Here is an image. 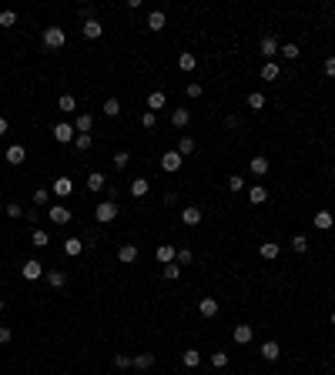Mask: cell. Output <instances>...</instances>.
Instances as JSON below:
<instances>
[{"label":"cell","instance_id":"cell-61","mask_svg":"<svg viewBox=\"0 0 335 375\" xmlns=\"http://www.w3.org/2000/svg\"><path fill=\"white\" fill-rule=\"evenodd\" d=\"M0 80H4V77H0Z\"/></svg>","mask_w":335,"mask_h":375},{"label":"cell","instance_id":"cell-8","mask_svg":"<svg viewBox=\"0 0 335 375\" xmlns=\"http://www.w3.org/2000/svg\"><path fill=\"white\" fill-rule=\"evenodd\" d=\"M47 218H50V224H67V221H71V211H67L64 205H50Z\"/></svg>","mask_w":335,"mask_h":375},{"label":"cell","instance_id":"cell-33","mask_svg":"<svg viewBox=\"0 0 335 375\" xmlns=\"http://www.w3.org/2000/svg\"><path fill=\"white\" fill-rule=\"evenodd\" d=\"M161 275H164V281H178V278H181V265H178V262L164 265V272H161Z\"/></svg>","mask_w":335,"mask_h":375},{"label":"cell","instance_id":"cell-12","mask_svg":"<svg viewBox=\"0 0 335 375\" xmlns=\"http://www.w3.org/2000/svg\"><path fill=\"white\" fill-rule=\"evenodd\" d=\"M80 34L88 40H97L104 34V27H101V20H84V24H80Z\"/></svg>","mask_w":335,"mask_h":375},{"label":"cell","instance_id":"cell-58","mask_svg":"<svg viewBox=\"0 0 335 375\" xmlns=\"http://www.w3.org/2000/svg\"><path fill=\"white\" fill-rule=\"evenodd\" d=\"M328 322H332V325H335V311H332V315H328Z\"/></svg>","mask_w":335,"mask_h":375},{"label":"cell","instance_id":"cell-39","mask_svg":"<svg viewBox=\"0 0 335 375\" xmlns=\"http://www.w3.org/2000/svg\"><path fill=\"white\" fill-rule=\"evenodd\" d=\"M228 191H232V194L245 191V178H241V175H232V178H228Z\"/></svg>","mask_w":335,"mask_h":375},{"label":"cell","instance_id":"cell-14","mask_svg":"<svg viewBox=\"0 0 335 375\" xmlns=\"http://www.w3.org/2000/svg\"><path fill=\"white\" fill-rule=\"evenodd\" d=\"M91 128H94V114H77L74 118V131L77 134H91Z\"/></svg>","mask_w":335,"mask_h":375},{"label":"cell","instance_id":"cell-3","mask_svg":"<svg viewBox=\"0 0 335 375\" xmlns=\"http://www.w3.org/2000/svg\"><path fill=\"white\" fill-rule=\"evenodd\" d=\"M50 134H54V141L71 144L74 137H77V131H74V124H64V121H61V124H54V131H50Z\"/></svg>","mask_w":335,"mask_h":375},{"label":"cell","instance_id":"cell-11","mask_svg":"<svg viewBox=\"0 0 335 375\" xmlns=\"http://www.w3.org/2000/svg\"><path fill=\"white\" fill-rule=\"evenodd\" d=\"M118 262H124V265L137 262V245H134V241H128V245H121V248H118Z\"/></svg>","mask_w":335,"mask_h":375},{"label":"cell","instance_id":"cell-48","mask_svg":"<svg viewBox=\"0 0 335 375\" xmlns=\"http://www.w3.org/2000/svg\"><path fill=\"white\" fill-rule=\"evenodd\" d=\"M17 24V14L14 10H4V14H0V27H14Z\"/></svg>","mask_w":335,"mask_h":375},{"label":"cell","instance_id":"cell-44","mask_svg":"<svg viewBox=\"0 0 335 375\" xmlns=\"http://www.w3.org/2000/svg\"><path fill=\"white\" fill-rule=\"evenodd\" d=\"M211 365H215V368H225V365H228V352H221V349L211 352Z\"/></svg>","mask_w":335,"mask_h":375},{"label":"cell","instance_id":"cell-35","mask_svg":"<svg viewBox=\"0 0 335 375\" xmlns=\"http://www.w3.org/2000/svg\"><path fill=\"white\" fill-rule=\"evenodd\" d=\"M248 107H252V111H262V107H265V94H262V91H252V94H248Z\"/></svg>","mask_w":335,"mask_h":375},{"label":"cell","instance_id":"cell-41","mask_svg":"<svg viewBox=\"0 0 335 375\" xmlns=\"http://www.w3.org/2000/svg\"><path fill=\"white\" fill-rule=\"evenodd\" d=\"M50 245V235L40 232V228H34V248H47Z\"/></svg>","mask_w":335,"mask_h":375},{"label":"cell","instance_id":"cell-56","mask_svg":"<svg viewBox=\"0 0 335 375\" xmlns=\"http://www.w3.org/2000/svg\"><path fill=\"white\" fill-rule=\"evenodd\" d=\"M0 134H7V118H0Z\"/></svg>","mask_w":335,"mask_h":375},{"label":"cell","instance_id":"cell-23","mask_svg":"<svg viewBox=\"0 0 335 375\" xmlns=\"http://www.w3.org/2000/svg\"><path fill=\"white\" fill-rule=\"evenodd\" d=\"M131 194H134V198H144V194L151 191V184H148V178H134V181H131V188H128Z\"/></svg>","mask_w":335,"mask_h":375},{"label":"cell","instance_id":"cell-43","mask_svg":"<svg viewBox=\"0 0 335 375\" xmlns=\"http://www.w3.org/2000/svg\"><path fill=\"white\" fill-rule=\"evenodd\" d=\"M128 164H131V154L128 151H118V154H114V168H118V171H124Z\"/></svg>","mask_w":335,"mask_h":375},{"label":"cell","instance_id":"cell-32","mask_svg":"<svg viewBox=\"0 0 335 375\" xmlns=\"http://www.w3.org/2000/svg\"><path fill=\"white\" fill-rule=\"evenodd\" d=\"M292 251H295V255H305V251H309V238H305V235H292Z\"/></svg>","mask_w":335,"mask_h":375},{"label":"cell","instance_id":"cell-53","mask_svg":"<svg viewBox=\"0 0 335 375\" xmlns=\"http://www.w3.org/2000/svg\"><path fill=\"white\" fill-rule=\"evenodd\" d=\"M10 338H14V332H10V328H7V325H0V345H7V342H10Z\"/></svg>","mask_w":335,"mask_h":375},{"label":"cell","instance_id":"cell-4","mask_svg":"<svg viewBox=\"0 0 335 375\" xmlns=\"http://www.w3.org/2000/svg\"><path fill=\"white\" fill-rule=\"evenodd\" d=\"M181 164H184V158H181L178 151H164V154H161V168H164L168 175H175Z\"/></svg>","mask_w":335,"mask_h":375},{"label":"cell","instance_id":"cell-59","mask_svg":"<svg viewBox=\"0 0 335 375\" xmlns=\"http://www.w3.org/2000/svg\"><path fill=\"white\" fill-rule=\"evenodd\" d=\"M0 208H4V201H0Z\"/></svg>","mask_w":335,"mask_h":375},{"label":"cell","instance_id":"cell-36","mask_svg":"<svg viewBox=\"0 0 335 375\" xmlns=\"http://www.w3.org/2000/svg\"><path fill=\"white\" fill-rule=\"evenodd\" d=\"M61 111H64V114H74V111H77V101H74V94H61Z\"/></svg>","mask_w":335,"mask_h":375},{"label":"cell","instance_id":"cell-7","mask_svg":"<svg viewBox=\"0 0 335 375\" xmlns=\"http://www.w3.org/2000/svg\"><path fill=\"white\" fill-rule=\"evenodd\" d=\"M258 50H262V57H265V64H268V61H275V54H278V40L275 37H262V44H258Z\"/></svg>","mask_w":335,"mask_h":375},{"label":"cell","instance_id":"cell-21","mask_svg":"<svg viewBox=\"0 0 335 375\" xmlns=\"http://www.w3.org/2000/svg\"><path fill=\"white\" fill-rule=\"evenodd\" d=\"M44 278H47V285H50V288H64V285H67V275H64V272H57V268L44 272Z\"/></svg>","mask_w":335,"mask_h":375},{"label":"cell","instance_id":"cell-13","mask_svg":"<svg viewBox=\"0 0 335 375\" xmlns=\"http://www.w3.org/2000/svg\"><path fill=\"white\" fill-rule=\"evenodd\" d=\"M181 224H188V228H194V224H201V208H181Z\"/></svg>","mask_w":335,"mask_h":375},{"label":"cell","instance_id":"cell-29","mask_svg":"<svg viewBox=\"0 0 335 375\" xmlns=\"http://www.w3.org/2000/svg\"><path fill=\"white\" fill-rule=\"evenodd\" d=\"M88 191H104V175L101 171H91L88 175Z\"/></svg>","mask_w":335,"mask_h":375},{"label":"cell","instance_id":"cell-1","mask_svg":"<svg viewBox=\"0 0 335 375\" xmlns=\"http://www.w3.org/2000/svg\"><path fill=\"white\" fill-rule=\"evenodd\" d=\"M64 44H67L64 27H44V47L47 50H61Z\"/></svg>","mask_w":335,"mask_h":375},{"label":"cell","instance_id":"cell-40","mask_svg":"<svg viewBox=\"0 0 335 375\" xmlns=\"http://www.w3.org/2000/svg\"><path fill=\"white\" fill-rule=\"evenodd\" d=\"M178 154H194V137H181V141H178Z\"/></svg>","mask_w":335,"mask_h":375},{"label":"cell","instance_id":"cell-17","mask_svg":"<svg viewBox=\"0 0 335 375\" xmlns=\"http://www.w3.org/2000/svg\"><path fill=\"white\" fill-rule=\"evenodd\" d=\"M181 365L184 368H198L201 365V352L198 349H184L181 352Z\"/></svg>","mask_w":335,"mask_h":375},{"label":"cell","instance_id":"cell-2","mask_svg":"<svg viewBox=\"0 0 335 375\" xmlns=\"http://www.w3.org/2000/svg\"><path fill=\"white\" fill-rule=\"evenodd\" d=\"M94 218H97L101 224L114 221V218H118V201H101V205H97V211H94Z\"/></svg>","mask_w":335,"mask_h":375},{"label":"cell","instance_id":"cell-52","mask_svg":"<svg viewBox=\"0 0 335 375\" xmlns=\"http://www.w3.org/2000/svg\"><path fill=\"white\" fill-rule=\"evenodd\" d=\"M80 17H84V20H94V4H84V7L77 10Z\"/></svg>","mask_w":335,"mask_h":375},{"label":"cell","instance_id":"cell-42","mask_svg":"<svg viewBox=\"0 0 335 375\" xmlns=\"http://www.w3.org/2000/svg\"><path fill=\"white\" fill-rule=\"evenodd\" d=\"M91 144H94V137H91V134H77V137H74V148H77V151H88Z\"/></svg>","mask_w":335,"mask_h":375},{"label":"cell","instance_id":"cell-51","mask_svg":"<svg viewBox=\"0 0 335 375\" xmlns=\"http://www.w3.org/2000/svg\"><path fill=\"white\" fill-rule=\"evenodd\" d=\"M7 218H24V208L17 205V201H10V205H7Z\"/></svg>","mask_w":335,"mask_h":375},{"label":"cell","instance_id":"cell-37","mask_svg":"<svg viewBox=\"0 0 335 375\" xmlns=\"http://www.w3.org/2000/svg\"><path fill=\"white\" fill-rule=\"evenodd\" d=\"M175 262L181 265V268H184V265H191L194 262V251H191V248H178V258H175Z\"/></svg>","mask_w":335,"mask_h":375},{"label":"cell","instance_id":"cell-47","mask_svg":"<svg viewBox=\"0 0 335 375\" xmlns=\"http://www.w3.org/2000/svg\"><path fill=\"white\" fill-rule=\"evenodd\" d=\"M278 54H282V57H285V61H295V57H298V54H302V50H298V44H285V47H282V50H278Z\"/></svg>","mask_w":335,"mask_h":375},{"label":"cell","instance_id":"cell-19","mask_svg":"<svg viewBox=\"0 0 335 375\" xmlns=\"http://www.w3.org/2000/svg\"><path fill=\"white\" fill-rule=\"evenodd\" d=\"M312 221H315V228H319V232H328V228L335 224V215H328V211H315V218H312Z\"/></svg>","mask_w":335,"mask_h":375},{"label":"cell","instance_id":"cell-27","mask_svg":"<svg viewBox=\"0 0 335 375\" xmlns=\"http://www.w3.org/2000/svg\"><path fill=\"white\" fill-rule=\"evenodd\" d=\"M278 251H282L278 241H262V248H258V255L268 258V262H271V258H278Z\"/></svg>","mask_w":335,"mask_h":375},{"label":"cell","instance_id":"cell-25","mask_svg":"<svg viewBox=\"0 0 335 375\" xmlns=\"http://www.w3.org/2000/svg\"><path fill=\"white\" fill-rule=\"evenodd\" d=\"M258 352H262V359H265V362H275V359H278V355H282L278 342H265V345H262V349H258Z\"/></svg>","mask_w":335,"mask_h":375},{"label":"cell","instance_id":"cell-34","mask_svg":"<svg viewBox=\"0 0 335 375\" xmlns=\"http://www.w3.org/2000/svg\"><path fill=\"white\" fill-rule=\"evenodd\" d=\"M151 365H154V355H151V352H141V355L134 359V368H141V372H148Z\"/></svg>","mask_w":335,"mask_h":375},{"label":"cell","instance_id":"cell-9","mask_svg":"<svg viewBox=\"0 0 335 375\" xmlns=\"http://www.w3.org/2000/svg\"><path fill=\"white\" fill-rule=\"evenodd\" d=\"M20 275H24L27 281H37L40 275H44V265H40L37 258H31V262H24V268H20Z\"/></svg>","mask_w":335,"mask_h":375},{"label":"cell","instance_id":"cell-10","mask_svg":"<svg viewBox=\"0 0 335 375\" xmlns=\"http://www.w3.org/2000/svg\"><path fill=\"white\" fill-rule=\"evenodd\" d=\"M154 258H158L161 265H171L178 258V248L171 245V241H168V245H158V251H154Z\"/></svg>","mask_w":335,"mask_h":375},{"label":"cell","instance_id":"cell-30","mask_svg":"<svg viewBox=\"0 0 335 375\" xmlns=\"http://www.w3.org/2000/svg\"><path fill=\"white\" fill-rule=\"evenodd\" d=\"M64 251H67L71 258H77L80 251H84V241H80V238H67V241H64Z\"/></svg>","mask_w":335,"mask_h":375},{"label":"cell","instance_id":"cell-16","mask_svg":"<svg viewBox=\"0 0 335 375\" xmlns=\"http://www.w3.org/2000/svg\"><path fill=\"white\" fill-rule=\"evenodd\" d=\"M198 311H201V319H215L218 315V298H201Z\"/></svg>","mask_w":335,"mask_h":375},{"label":"cell","instance_id":"cell-26","mask_svg":"<svg viewBox=\"0 0 335 375\" xmlns=\"http://www.w3.org/2000/svg\"><path fill=\"white\" fill-rule=\"evenodd\" d=\"M248 168H252V175H268V158H262V154H258V158H252L248 161Z\"/></svg>","mask_w":335,"mask_h":375},{"label":"cell","instance_id":"cell-18","mask_svg":"<svg viewBox=\"0 0 335 375\" xmlns=\"http://www.w3.org/2000/svg\"><path fill=\"white\" fill-rule=\"evenodd\" d=\"M27 151H24V144H10L7 148V164H24Z\"/></svg>","mask_w":335,"mask_h":375},{"label":"cell","instance_id":"cell-46","mask_svg":"<svg viewBox=\"0 0 335 375\" xmlns=\"http://www.w3.org/2000/svg\"><path fill=\"white\" fill-rule=\"evenodd\" d=\"M154 124H158V114L144 111V114H141V128H144V131H154Z\"/></svg>","mask_w":335,"mask_h":375},{"label":"cell","instance_id":"cell-60","mask_svg":"<svg viewBox=\"0 0 335 375\" xmlns=\"http://www.w3.org/2000/svg\"><path fill=\"white\" fill-rule=\"evenodd\" d=\"M332 178H335V171H332Z\"/></svg>","mask_w":335,"mask_h":375},{"label":"cell","instance_id":"cell-50","mask_svg":"<svg viewBox=\"0 0 335 375\" xmlns=\"http://www.w3.org/2000/svg\"><path fill=\"white\" fill-rule=\"evenodd\" d=\"M47 198H50L47 188H37V191H34V205H47Z\"/></svg>","mask_w":335,"mask_h":375},{"label":"cell","instance_id":"cell-45","mask_svg":"<svg viewBox=\"0 0 335 375\" xmlns=\"http://www.w3.org/2000/svg\"><path fill=\"white\" fill-rule=\"evenodd\" d=\"M131 365H134V359H128L124 352H118V355H114V368H121V372H124V368H131Z\"/></svg>","mask_w":335,"mask_h":375},{"label":"cell","instance_id":"cell-5","mask_svg":"<svg viewBox=\"0 0 335 375\" xmlns=\"http://www.w3.org/2000/svg\"><path fill=\"white\" fill-rule=\"evenodd\" d=\"M50 191H54L57 198H71V194H74V181H71L67 175H61L54 184H50Z\"/></svg>","mask_w":335,"mask_h":375},{"label":"cell","instance_id":"cell-55","mask_svg":"<svg viewBox=\"0 0 335 375\" xmlns=\"http://www.w3.org/2000/svg\"><path fill=\"white\" fill-rule=\"evenodd\" d=\"M164 205H168V208H175V205H178V194H175V191H168V194H164Z\"/></svg>","mask_w":335,"mask_h":375},{"label":"cell","instance_id":"cell-57","mask_svg":"<svg viewBox=\"0 0 335 375\" xmlns=\"http://www.w3.org/2000/svg\"><path fill=\"white\" fill-rule=\"evenodd\" d=\"M4 308H7V298H4V295H0V311H4Z\"/></svg>","mask_w":335,"mask_h":375},{"label":"cell","instance_id":"cell-24","mask_svg":"<svg viewBox=\"0 0 335 375\" xmlns=\"http://www.w3.org/2000/svg\"><path fill=\"white\" fill-rule=\"evenodd\" d=\"M248 201H252V205H265V201H268V188H262V184L248 188Z\"/></svg>","mask_w":335,"mask_h":375},{"label":"cell","instance_id":"cell-31","mask_svg":"<svg viewBox=\"0 0 335 375\" xmlns=\"http://www.w3.org/2000/svg\"><path fill=\"white\" fill-rule=\"evenodd\" d=\"M101 111L107 114V118H118V114H121V101H118V97H107V101H104V107H101Z\"/></svg>","mask_w":335,"mask_h":375},{"label":"cell","instance_id":"cell-54","mask_svg":"<svg viewBox=\"0 0 335 375\" xmlns=\"http://www.w3.org/2000/svg\"><path fill=\"white\" fill-rule=\"evenodd\" d=\"M325 77H335V57H328V61H325Z\"/></svg>","mask_w":335,"mask_h":375},{"label":"cell","instance_id":"cell-49","mask_svg":"<svg viewBox=\"0 0 335 375\" xmlns=\"http://www.w3.org/2000/svg\"><path fill=\"white\" fill-rule=\"evenodd\" d=\"M184 94L191 97V101H198V97L205 94V88H201V84H188V88H184Z\"/></svg>","mask_w":335,"mask_h":375},{"label":"cell","instance_id":"cell-22","mask_svg":"<svg viewBox=\"0 0 335 375\" xmlns=\"http://www.w3.org/2000/svg\"><path fill=\"white\" fill-rule=\"evenodd\" d=\"M188 121H191V111H188V107L171 111V124H175V128H188Z\"/></svg>","mask_w":335,"mask_h":375},{"label":"cell","instance_id":"cell-28","mask_svg":"<svg viewBox=\"0 0 335 375\" xmlns=\"http://www.w3.org/2000/svg\"><path fill=\"white\" fill-rule=\"evenodd\" d=\"M282 77V67L275 64V61H268V64L262 67V80H278Z\"/></svg>","mask_w":335,"mask_h":375},{"label":"cell","instance_id":"cell-20","mask_svg":"<svg viewBox=\"0 0 335 375\" xmlns=\"http://www.w3.org/2000/svg\"><path fill=\"white\" fill-rule=\"evenodd\" d=\"M164 104H168V97L161 94V91H151V94H148V111H151V114H158Z\"/></svg>","mask_w":335,"mask_h":375},{"label":"cell","instance_id":"cell-38","mask_svg":"<svg viewBox=\"0 0 335 375\" xmlns=\"http://www.w3.org/2000/svg\"><path fill=\"white\" fill-rule=\"evenodd\" d=\"M178 67H181V71H194V54H188V50L178 54Z\"/></svg>","mask_w":335,"mask_h":375},{"label":"cell","instance_id":"cell-15","mask_svg":"<svg viewBox=\"0 0 335 375\" xmlns=\"http://www.w3.org/2000/svg\"><path fill=\"white\" fill-rule=\"evenodd\" d=\"M164 24H168V17H164V10H151L148 14V31H164Z\"/></svg>","mask_w":335,"mask_h":375},{"label":"cell","instance_id":"cell-6","mask_svg":"<svg viewBox=\"0 0 335 375\" xmlns=\"http://www.w3.org/2000/svg\"><path fill=\"white\" fill-rule=\"evenodd\" d=\"M232 338H235L238 345H248L252 338H255V328L248 325V322H238V325H235V332H232Z\"/></svg>","mask_w":335,"mask_h":375}]
</instances>
